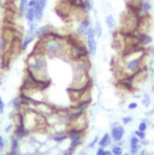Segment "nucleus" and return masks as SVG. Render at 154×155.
<instances>
[{
    "label": "nucleus",
    "instance_id": "f257e3e1",
    "mask_svg": "<svg viewBox=\"0 0 154 155\" xmlns=\"http://www.w3.org/2000/svg\"><path fill=\"white\" fill-rule=\"evenodd\" d=\"M33 52H41L47 58H64L70 60L71 43L66 36L52 31L47 36L38 40Z\"/></svg>",
    "mask_w": 154,
    "mask_h": 155
},
{
    "label": "nucleus",
    "instance_id": "f03ea898",
    "mask_svg": "<svg viewBox=\"0 0 154 155\" xmlns=\"http://www.w3.org/2000/svg\"><path fill=\"white\" fill-rule=\"evenodd\" d=\"M27 72L41 82H48L47 57L41 52H32L27 58Z\"/></svg>",
    "mask_w": 154,
    "mask_h": 155
},
{
    "label": "nucleus",
    "instance_id": "7ed1b4c3",
    "mask_svg": "<svg viewBox=\"0 0 154 155\" xmlns=\"http://www.w3.org/2000/svg\"><path fill=\"white\" fill-rule=\"evenodd\" d=\"M137 25H139V16L136 15V11L128 7V10L122 15L119 33L123 35L135 33L137 30Z\"/></svg>",
    "mask_w": 154,
    "mask_h": 155
},
{
    "label": "nucleus",
    "instance_id": "20e7f679",
    "mask_svg": "<svg viewBox=\"0 0 154 155\" xmlns=\"http://www.w3.org/2000/svg\"><path fill=\"white\" fill-rule=\"evenodd\" d=\"M88 127V117L87 112L82 113L81 116L76 117L71 120L68 121V131H79L84 132L85 129Z\"/></svg>",
    "mask_w": 154,
    "mask_h": 155
},
{
    "label": "nucleus",
    "instance_id": "39448f33",
    "mask_svg": "<svg viewBox=\"0 0 154 155\" xmlns=\"http://www.w3.org/2000/svg\"><path fill=\"white\" fill-rule=\"evenodd\" d=\"M92 27H93L92 21L87 16L81 22H78V25H77V29H76V35H78L79 38H87V34H88V31H89V29Z\"/></svg>",
    "mask_w": 154,
    "mask_h": 155
},
{
    "label": "nucleus",
    "instance_id": "423d86ee",
    "mask_svg": "<svg viewBox=\"0 0 154 155\" xmlns=\"http://www.w3.org/2000/svg\"><path fill=\"white\" fill-rule=\"evenodd\" d=\"M110 135L112 137V141L113 143H119V142H123V138L125 136V126L123 124H119L115 127H111V131H110Z\"/></svg>",
    "mask_w": 154,
    "mask_h": 155
},
{
    "label": "nucleus",
    "instance_id": "0eeeda50",
    "mask_svg": "<svg viewBox=\"0 0 154 155\" xmlns=\"http://www.w3.org/2000/svg\"><path fill=\"white\" fill-rule=\"evenodd\" d=\"M152 23H151V16L141 17L139 18V25H137V33L139 34H149Z\"/></svg>",
    "mask_w": 154,
    "mask_h": 155
},
{
    "label": "nucleus",
    "instance_id": "6e6552de",
    "mask_svg": "<svg viewBox=\"0 0 154 155\" xmlns=\"http://www.w3.org/2000/svg\"><path fill=\"white\" fill-rule=\"evenodd\" d=\"M35 39H36L35 34H34V33L28 31V33L24 35L23 40L21 41V52H25V51L28 49L29 45H30L32 42H34V41H35Z\"/></svg>",
    "mask_w": 154,
    "mask_h": 155
},
{
    "label": "nucleus",
    "instance_id": "1a4fd4ad",
    "mask_svg": "<svg viewBox=\"0 0 154 155\" xmlns=\"http://www.w3.org/2000/svg\"><path fill=\"white\" fill-rule=\"evenodd\" d=\"M85 46H87V49L89 52V54L92 55H95L96 54V51H98V39L96 38H85Z\"/></svg>",
    "mask_w": 154,
    "mask_h": 155
},
{
    "label": "nucleus",
    "instance_id": "9d476101",
    "mask_svg": "<svg viewBox=\"0 0 154 155\" xmlns=\"http://www.w3.org/2000/svg\"><path fill=\"white\" fill-rule=\"evenodd\" d=\"M53 30H52V25L51 24H45V25H40L38 27V29L35 30V36H36V39H42V38H45V36H47L49 33H52Z\"/></svg>",
    "mask_w": 154,
    "mask_h": 155
},
{
    "label": "nucleus",
    "instance_id": "9b49d317",
    "mask_svg": "<svg viewBox=\"0 0 154 155\" xmlns=\"http://www.w3.org/2000/svg\"><path fill=\"white\" fill-rule=\"evenodd\" d=\"M113 144V141H112V137H111V135H110V132H105L101 137H100V140H99V143H98V146L99 147H101V148H109V147H111Z\"/></svg>",
    "mask_w": 154,
    "mask_h": 155
},
{
    "label": "nucleus",
    "instance_id": "f8f14e48",
    "mask_svg": "<svg viewBox=\"0 0 154 155\" xmlns=\"http://www.w3.org/2000/svg\"><path fill=\"white\" fill-rule=\"evenodd\" d=\"M105 24L107 27V29L111 33H115V29L117 28V22H116L115 16L112 13H107L105 15Z\"/></svg>",
    "mask_w": 154,
    "mask_h": 155
},
{
    "label": "nucleus",
    "instance_id": "ddd939ff",
    "mask_svg": "<svg viewBox=\"0 0 154 155\" xmlns=\"http://www.w3.org/2000/svg\"><path fill=\"white\" fill-rule=\"evenodd\" d=\"M34 12H35V21L36 22H41L42 21V18H43V12H45V8L42 7V5L40 4V1L36 0V2H35V5H34Z\"/></svg>",
    "mask_w": 154,
    "mask_h": 155
},
{
    "label": "nucleus",
    "instance_id": "4468645a",
    "mask_svg": "<svg viewBox=\"0 0 154 155\" xmlns=\"http://www.w3.org/2000/svg\"><path fill=\"white\" fill-rule=\"evenodd\" d=\"M140 35V43L143 48H146L147 46L152 45L153 42V38L149 35V34H139Z\"/></svg>",
    "mask_w": 154,
    "mask_h": 155
},
{
    "label": "nucleus",
    "instance_id": "2eb2a0df",
    "mask_svg": "<svg viewBox=\"0 0 154 155\" xmlns=\"http://www.w3.org/2000/svg\"><path fill=\"white\" fill-rule=\"evenodd\" d=\"M141 104L145 108H149L151 105H152V97L149 95L148 91H143L142 93V96H141Z\"/></svg>",
    "mask_w": 154,
    "mask_h": 155
},
{
    "label": "nucleus",
    "instance_id": "dca6fc26",
    "mask_svg": "<svg viewBox=\"0 0 154 155\" xmlns=\"http://www.w3.org/2000/svg\"><path fill=\"white\" fill-rule=\"evenodd\" d=\"M123 142H119V143H113L111 146V152L113 155H123L124 154V149H123V146H122Z\"/></svg>",
    "mask_w": 154,
    "mask_h": 155
},
{
    "label": "nucleus",
    "instance_id": "f3484780",
    "mask_svg": "<svg viewBox=\"0 0 154 155\" xmlns=\"http://www.w3.org/2000/svg\"><path fill=\"white\" fill-rule=\"evenodd\" d=\"M94 30H95V35H96V39H101L102 38V33H104V30H102V24H101V22L96 18V21H95V23H94Z\"/></svg>",
    "mask_w": 154,
    "mask_h": 155
},
{
    "label": "nucleus",
    "instance_id": "a211bd4d",
    "mask_svg": "<svg viewBox=\"0 0 154 155\" xmlns=\"http://www.w3.org/2000/svg\"><path fill=\"white\" fill-rule=\"evenodd\" d=\"M19 144L21 141L15 135H12L10 138V150H19Z\"/></svg>",
    "mask_w": 154,
    "mask_h": 155
},
{
    "label": "nucleus",
    "instance_id": "6ab92c4d",
    "mask_svg": "<svg viewBox=\"0 0 154 155\" xmlns=\"http://www.w3.org/2000/svg\"><path fill=\"white\" fill-rule=\"evenodd\" d=\"M24 18L27 19L28 23L35 22V12H34V8L33 7H28V10L24 13Z\"/></svg>",
    "mask_w": 154,
    "mask_h": 155
},
{
    "label": "nucleus",
    "instance_id": "aec40b11",
    "mask_svg": "<svg viewBox=\"0 0 154 155\" xmlns=\"http://www.w3.org/2000/svg\"><path fill=\"white\" fill-rule=\"evenodd\" d=\"M11 104H12V107H13V111H16V112H19L22 108H23V105H22V101H21V99H19V96H17V97H15V99H12V101H11Z\"/></svg>",
    "mask_w": 154,
    "mask_h": 155
},
{
    "label": "nucleus",
    "instance_id": "412c9836",
    "mask_svg": "<svg viewBox=\"0 0 154 155\" xmlns=\"http://www.w3.org/2000/svg\"><path fill=\"white\" fill-rule=\"evenodd\" d=\"M83 8H84V11H85L87 13L93 12V11L95 10V7H94V1H93V0H83Z\"/></svg>",
    "mask_w": 154,
    "mask_h": 155
},
{
    "label": "nucleus",
    "instance_id": "4be33fe9",
    "mask_svg": "<svg viewBox=\"0 0 154 155\" xmlns=\"http://www.w3.org/2000/svg\"><path fill=\"white\" fill-rule=\"evenodd\" d=\"M28 4H29V0H19L18 10H19V13H21L22 16H24L25 11L28 10Z\"/></svg>",
    "mask_w": 154,
    "mask_h": 155
},
{
    "label": "nucleus",
    "instance_id": "5701e85b",
    "mask_svg": "<svg viewBox=\"0 0 154 155\" xmlns=\"http://www.w3.org/2000/svg\"><path fill=\"white\" fill-rule=\"evenodd\" d=\"M148 127H149V124L147 123V120H146V118H145V119H142V120L140 121V124H139V126H137V130H140V131H142V132H147Z\"/></svg>",
    "mask_w": 154,
    "mask_h": 155
},
{
    "label": "nucleus",
    "instance_id": "b1692460",
    "mask_svg": "<svg viewBox=\"0 0 154 155\" xmlns=\"http://www.w3.org/2000/svg\"><path fill=\"white\" fill-rule=\"evenodd\" d=\"M142 1L143 0H126V5H128V7H130L132 10H136Z\"/></svg>",
    "mask_w": 154,
    "mask_h": 155
},
{
    "label": "nucleus",
    "instance_id": "393cba45",
    "mask_svg": "<svg viewBox=\"0 0 154 155\" xmlns=\"http://www.w3.org/2000/svg\"><path fill=\"white\" fill-rule=\"evenodd\" d=\"M141 149H142V146H141V144L129 146V153H130V155H139Z\"/></svg>",
    "mask_w": 154,
    "mask_h": 155
},
{
    "label": "nucleus",
    "instance_id": "a878e982",
    "mask_svg": "<svg viewBox=\"0 0 154 155\" xmlns=\"http://www.w3.org/2000/svg\"><path fill=\"white\" fill-rule=\"evenodd\" d=\"M140 142H141V140L134 132H131V135L129 137V146H136V144H140Z\"/></svg>",
    "mask_w": 154,
    "mask_h": 155
},
{
    "label": "nucleus",
    "instance_id": "bb28decb",
    "mask_svg": "<svg viewBox=\"0 0 154 155\" xmlns=\"http://www.w3.org/2000/svg\"><path fill=\"white\" fill-rule=\"evenodd\" d=\"M8 40L6 39V36H0V52H5L7 49V45H8Z\"/></svg>",
    "mask_w": 154,
    "mask_h": 155
},
{
    "label": "nucleus",
    "instance_id": "cd10ccee",
    "mask_svg": "<svg viewBox=\"0 0 154 155\" xmlns=\"http://www.w3.org/2000/svg\"><path fill=\"white\" fill-rule=\"evenodd\" d=\"M99 140H100V137L96 135V136L94 137V140H93L92 142H89V143H88V146H87V149H88V150H90V149H94V148L96 147V144L99 143Z\"/></svg>",
    "mask_w": 154,
    "mask_h": 155
},
{
    "label": "nucleus",
    "instance_id": "c85d7f7f",
    "mask_svg": "<svg viewBox=\"0 0 154 155\" xmlns=\"http://www.w3.org/2000/svg\"><path fill=\"white\" fill-rule=\"evenodd\" d=\"M95 155H113V154H112L111 150H109V149H106V148L99 147V148L96 149V152H95Z\"/></svg>",
    "mask_w": 154,
    "mask_h": 155
},
{
    "label": "nucleus",
    "instance_id": "c756f323",
    "mask_svg": "<svg viewBox=\"0 0 154 155\" xmlns=\"http://www.w3.org/2000/svg\"><path fill=\"white\" fill-rule=\"evenodd\" d=\"M134 121V117L132 116H124L122 118V124L125 126V125H129Z\"/></svg>",
    "mask_w": 154,
    "mask_h": 155
},
{
    "label": "nucleus",
    "instance_id": "7c9ffc66",
    "mask_svg": "<svg viewBox=\"0 0 154 155\" xmlns=\"http://www.w3.org/2000/svg\"><path fill=\"white\" fill-rule=\"evenodd\" d=\"M38 23L35 21V22H32V23H28V31L30 33H35V30L38 29Z\"/></svg>",
    "mask_w": 154,
    "mask_h": 155
},
{
    "label": "nucleus",
    "instance_id": "2f4dec72",
    "mask_svg": "<svg viewBox=\"0 0 154 155\" xmlns=\"http://www.w3.org/2000/svg\"><path fill=\"white\" fill-rule=\"evenodd\" d=\"M137 107H139V104L136 101H132V102L128 104V106H126V108L129 111H135V110H137Z\"/></svg>",
    "mask_w": 154,
    "mask_h": 155
},
{
    "label": "nucleus",
    "instance_id": "473e14b6",
    "mask_svg": "<svg viewBox=\"0 0 154 155\" xmlns=\"http://www.w3.org/2000/svg\"><path fill=\"white\" fill-rule=\"evenodd\" d=\"M132 132H134V134H135V135H136L141 141H142V140H145V138H146V136H147V135H146V132H142V131H140V130H135V131H132Z\"/></svg>",
    "mask_w": 154,
    "mask_h": 155
},
{
    "label": "nucleus",
    "instance_id": "72a5a7b5",
    "mask_svg": "<svg viewBox=\"0 0 154 155\" xmlns=\"http://www.w3.org/2000/svg\"><path fill=\"white\" fill-rule=\"evenodd\" d=\"M139 155H151V153H149V150H148L146 147H142V149L140 150Z\"/></svg>",
    "mask_w": 154,
    "mask_h": 155
},
{
    "label": "nucleus",
    "instance_id": "f704fd0d",
    "mask_svg": "<svg viewBox=\"0 0 154 155\" xmlns=\"http://www.w3.org/2000/svg\"><path fill=\"white\" fill-rule=\"evenodd\" d=\"M5 149V140H4V137L0 135V152H2Z\"/></svg>",
    "mask_w": 154,
    "mask_h": 155
},
{
    "label": "nucleus",
    "instance_id": "c9c22d12",
    "mask_svg": "<svg viewBox=\"0 0 154 155\" xmlns=\"http://www.w3.org/2000/svg\"><path fill=\"white\" fill-rule=\"evenodd\" d=\"M5 112V102H4V100L1 99V96H0V113L2 114Z\"/></svg>",
    "mask_w": 154,
    "mask_h": 155
},
{
    "label": "nucleus",
    "instance_id": "e433bc0d",
    "mask_svg": "<svg viewBox=\"0 0 154 155\" xmlns=\"http://www.w3.org/2000/svg\"><path fill=\"white\" fill-rule=\"evenodd\" d=\"M74 153H75V149H72V148H69L68 150H64V152H63V153H62L60 155H72Z\"/></svg>",
    "mask_w": 154,
    "mask_h": 155
},
{
    "label": "nucleus",
    "instance_id": "4c0bfd02",
    "mask_svg": "<svg viewBox=\"0 0 154 155\" xmlns=\"http://www.w3.org/2000/svg\"><path fill=\"white\" fill-rule=\"evenodd\" d=\"M149 143H151V142H149L147 138H145V140H142V141L140 142V144H141L142 147H147V146H149Z\"/></svg>",
    "mask_w": 154,
    "mask_h": 155
},
{
    "label": "nucleus",
    "instance_id": "58836bf2",
    "mask_svg": "<svg viewBox=\"0 0 154 155\" xmlns=\"http://www.w3.org/2000/svg\"><path fill=\"white\" fill-rule=\"evenodd\" d=\"M6 155H22L19 150H10Z\"/></svg>",
    "mask_w": 154,
    "mask_h": 155
},
{
    "label": "nucleus",
    "instance_id": "ea45409f",
    "mask_svg": "<svg viewBox=\"0 0 154 155\" xmlns=\"http://www.w3.org/2000/svg\"><path fill=\"white\" fill-rule=\"evenodd\" d=\"M78 155H88V149L85 148V149H81L79 152H78Z\"/></svg>",
    "mask_w": 154,
    "mask_h": 155
},
{
    "label": "nucleus",
    "instance_id": "a19ab883",
    "mask_svg": "<svg viewBox=\"0 0 154 155\" xmlns=\"http://www.w3.org/2000/svg\"><path fill=\"white\" fill-rule=\"evenodd\" d=\"M38 1H40V4L42 5V7L46 10V7H47V1H48V0H38Z\"/></svg>",
    "mask_w": 154,
    "mask_h": 155
},
{
    "label": "nucleus",
    "instance_id": "79ce46f5",
    "mask_svg": "<svg viewBox=\"0 0 154 155\" xmlns=\"http://www.w3.org/2000/svg\"><path fill=\"white\" fill-rule=\"evenodd\" d=\"M119 124H120V123H119V121H117V120H116V121H112V123L110 124V127H115V126L119 125Z\"/></svg>",
    "mask_w": 154,
    "mask_h": 155
},
{
    "label": "nucleus",
    "instance_id": "37998d69",
    "mask_svg": "<svg viewBox=\"0 0 154 155\" xmlns=\"http://www.w3.org/2000/svg\"><path fill=\"white\" fill-rule=\"evenodd\" d=\"M12 127H13V125H12V124H11V125H8V126H6V127H5V132H10Z\"/></svg>",
    "mask_w": 154,
    "mask_h": 155
},
{
    "label": "nucleus",
    "instance_id": "c03bdc74",
    "mask_svg": "<svg viewBox=\"0 0 154 155\" xmlns=\"http://www.w3.org/2000/svg\"><path fill=\"white\" fill-rule=\"evenodd\" d=\"M153 113H154V111H147V112L145 113V116H146V117H149L151 114H153Z\"/></svg>",
    "mask_w": 154,
    "mask_h": 155
},
{
    "label": "nucleus",
    "instance_id": "a18cd8bd",
    "mask_svg": "<svg viewBox=\"0 0 154 155\" xmlns=\"http://www.w3.org/2000/svg\"><path fill=\"white\" fill-rule=\"evenodd\" d=\"M33 155H42V154H40V153H38V152H36V153H34Z\"/></svg>",
    "mask_w": 154,
    "mask_h": 155
},
{
    "label": "nucleus",
    "instance_id": "49530a36",
    "mask_svg": "<svg viewBox=\"0 0 154 155\" xmlns=\"http://www.w3.org/2000/svg\"><path fill=\"white\" fill-rule=\"evenodd\" d=\"M123 155H130V153H129V152H126V153H124Z\"/></svg>",
    "mask_w": 154,
    "mask_h": 155
},
{
    "label": "nucleus",
    "instance_id": "de8ad7c7",
    "mask_svg": "<svg viewBox=\"0 0 154 155\" xmlns=\"http://www.w3.org/2000/svg\"><path fill=\"white\" fill-rule=\"evenodd\" d=\"M22 155H32V154H22Z\"/></svg>",
    "mask_w": 154,
    "mask_h": 155
},
{
    "label": "nucleus",
    "instance_id": "09e8293b",
    "mask_svg": "<svg viewBox=\"0 0 154 155\" xmlns=\"http://www.w3.org/2000/svg\"><path fill=\"white\" fill-rule=\"evenodd\" d=\"M1 2H2V0H0V4H1Z\"/></svg>",
    "mask_w": 154,
    "mask_h": 155
}]
</instances>
